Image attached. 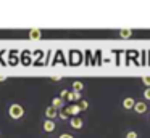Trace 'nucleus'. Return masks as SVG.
Returning <instances> with one entry per match:
<instances>
[{
	"mask_svg": "<svg viewBox=\"0 0 150 138\" xmlns=\"http://www.w3.org/2000/svg\"><path fill=\"white\" fill-rule=\"evenodd\" d=\"M55 127H57V124H55L53 120H50V119H45V120H44V125H42L44 132H47V133H52V132L55 130Z\"/></svg>",
	"mask_w": 150,
	"mask_h": 138,
	"instance_id": "f03ea898",
	"label": "nucleus"
},
{
	"mask_svg": "<svg viewBox=\"0 0 150 138\" xmlns=\"http://www.w3.org/2000/svg\"><path fill=\"white\" fill-rule=\"evenodd\" d=\"M8 116H10L13 120H18V119H21L24 116V109L21 104H18V103H13V104H10V108H8Z\"/></svg>",
	"mask_w": 150,
	"mask_h": 138,
	"instance_id": "f257e3e1",
	"label": "nucleus"
},
{
	"mask_svg": "<svg viewBox=\"0 0 150 138\" xmlns=\"http://www.w3.org/2000/svg\"><path fill=\"white\" fill-rule=\"evenodd\" d=\"M120 37L121 39H129L131 35H132V29H120Z\"/></svg>",
	"mask_w": 150,
	"mask_h": 138,
	"instance_id": "9b49d317",
	"label": "nucleus"
},
{
	"mask_svg": "<svg viewBox=\"0 0 150 138\" xmlns=\"http://www.w3.org/2000/svg\"><path fill=\"white\" fill-rule=\"evenodd\" d=\"M63 104H65V101H63V98H53L52 99V108H55L57 111H62V108H63Z\"/></svg>",
	"mask_w": 150,
	"mask_h": 138,
	"instance_id": "0eeeda50",
	"label": "nucleus"
},
{
	"mask_svg": "<svg viewBox=\"0 0 150 138\" xmlns=\"http://www.w3.org/2000/svg\"><path fill=\"white\" fill-rule=\"evenodd\" d=\"M126 138H137V133H136V132H127Z\"/></svg>",
	"mask_w": 150,
	"mask_h": 138,
	"instance_id": "dca6fc26",
	"label": "nucleus"
},
{
	"mask_svg": "<svg viewBox=\"0 0 150 138\" xmlns=\"http://www.w3.org/2000/svg\"><path fill=\"white\" fill-rule=\"evenodd\" d=\"M66 111H68L69 116H73V117H78V114L82 111V109L79 108V104H71L69 108H66Z\"/></svg>",
	"mask_w": 150,
	"mask_h": 138,
	"instance_id": "39448f33",
	"label": "nucleus"
},
{
	"mask_svg": "<svg viewBox=\"0 0 150 138\" xmlns=\"http://www.w3.org/2000/svg\"><path fill=\"white\" fill-rule=\"evenodd\" d=\"M84 88V83L81 82V80H74L73 82V92H78V93H81V90Z\"/></svg>",
	"mask_w": 150,
	"mask_h": 138,
	"instance_id": "f8f14e48",
	"label": "nucleus"
},
{
	"mask_svg": "<svg viewBox=\"0 0 150 138\" xmlns=\"http://www.w3.org/2000/svg\"><path fill=\"white\" fill-rule=\"evenodd\" d=\"M69 125H71L74 130H79V128H82L84 122H82V119H79V117H71V120H69Z\"/></svg>",
	"mask_w": 150,
	"mask_h": 138,
	"instance_id": "7ed1b4c3",
	"label": "nucleus"
},
{
	"mask_svg": "<svg viewBox=\"0 0 150 138\" xmlns=\"http://www.w3.org/2000/svg\"><path fill=\"white\" fill-rule=\"evenodd\" d=\"M136 106V99L134 98H124L123 99V108L124 109H134Z\"/></svg>",
	"mask_w": 150,
	"mask_h": 138,
	"instance_id": "6e6552de",
	"label": "nucleus"
},
{
	"mask_svg": "<svg viewBox=\"0 0 150 138\" xmlns=\"http://www.w3.org/2000/svg\"><path fill=\"white\" fill-rule=\"evenodd\" d=\"M68 93H69V92H68V90H63V92H62V93H60V98H63V99H65V98H66V96H68Z\"/></svg>",
	"mask_w": 150,
	"mask_h": 138,
	"instance_id": "a211bd4d",
	"label": "nucleus"
},
{
	"mask_svg": "<svg viewBox=\"0 0 150 138\" xmlns=\"http://www.w3.org/2000/svg\"><path fill=\"white\" fill-rule=\"evenodd\" d=\"M142 82L147 85V88H150V76H145V77H142Z\"/></svg>",
	"mask_w": 150,
	"mask_h": 138,
	"instance_id": "2eb2a0df",
	"label": "nucleus"
},
{
	"mask_svg": "<svg viewBox=\"0 0 150 138\" xmlns=\"http://www.w3.org/2000/svg\"><path fill=\"white\" fill-rule=\"evenodd\" d=\"M58 117H60V119H63V120H66V119L69 117L68 111H66V109H65V111H58Z\"/></svg>",
	"mask_w": 150,
	"mask_h": 138,
	"instance_id": "ddd939ff",
	"label": "nucleus"
},
{
	"mask_svg": "<svg viewBox=\"0 0 150 138\" xmlns=\"http://www.w3.org/2000/svg\"><path fill=\"white\" fill-rule=\"evenodd\" d=\"M40 37H42L40 29H31V31H29V39H31V40H39Z\"/></svg>",
	"mask_w": 150,
	"mask_h": 138,
	"instance_id": "1a4fd4ad",
	"label": "nucleus"
},
{
	"mask_svg": "<svg viewBox=\"0 0 150 138\" xmlns=\"http://www.w3.org/2000/svg\"><path fill=\"white\" fill-rule=\"evenodd\" d=\"M144 98L150 99V88H145V90H144Z\"/></svg>",
	"mask_w": 150,
	"mask_h": 138,
	"instance_id": "f3484780",
	"label": "nucleus"
},
{
	"mask_svg": "<svg viewBox=\"0 0 150 138\" xmlns=\"http://www.w3.org/2000/svg\"><path fill=\"white\" fill-rule=\"evenodd\" d=\"M45 117L50 119V120H53L55 117H58V111H57L55 108H52V106H49V108L45 109Z\"/></svg>",
	"mask_w": 150,
	"mask_h": 138,
	"instance_id": "20e7f679",
	"label": "nucleus"
},
{
	"mask_svg": "<svg viewBox=\"0 0 150 138\" xmlns=\"http://www.w3.org/2000/svg\"><path fill=\"white\" fill-rule=\"evenodd\" d=\"M66 99H69V101H81V93H78V92H69L68 96H66Z\"/></svg>",
	"mask_w": 150,
	"mask_h": 138,
	"instance_id": "9d476101",
	"label": "nucleus"
},
{
	"mask_svg": "<svg viewBox=\"0 0 150 138\" xmlns=\"http://www.w3.org/2000/svg\"><path fill=\"white\" fill-rule=\"evenodd\" d=\"M79 108H81L82 111H84V109H87V108H89V103L86 101V99H81V101H79Z\"/></svg>",
	"mask_w": 150,
	"mask_h": 138,
	"instance_id": "4468645a",
	"label": "nucleus"
},
{
	"mask_svg": "<svg viewBox=\"0 0 150 138\" xmlns=\"http://www.w3.org/2000/svg\"><path fill=\"white\" fill-rule=\"evenodd\" d=\"M58 138H74V137H73V135H69V133H62Z\"/></svg>",
	"mask_w": 150,
	"mask_h": 138,
	"instance_id": "6ab92c4d",
	"label": "nucleus"
},
{
	"mask_svg": "<svg viewBox=\"0 0 150 138\" xmlns=\"http://www.w3.org/2000/svg\"><path fill=\"white\" fill-rule=\"evenodd\" d=\"M134 111L137 112V114H144V112L147 111V104L144 101H136V106H134Z\"/></svg>",
	"mask_w": 150,
	"mask_h": 138,
	"instance_id": "423d86ee",
	"label": "nucleus"
}]
</instances>
